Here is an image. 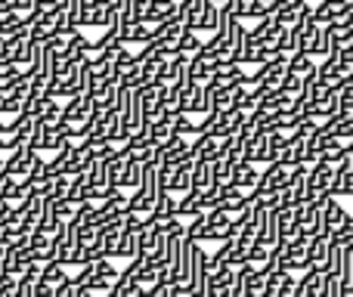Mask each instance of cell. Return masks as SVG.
I'll use <instances>...</instances> for the list:
<instances>
[{"mask_svg": "<svg viewBox=\"0 0 353 297\" xmlns=\"http://www.w3.org/2000/svg\"><path fill=\"white\" fill-rule=\"evenodd\" d=\"M199 214H205V207H201V189H189L186 195H176V217L183 223H189Z\"/></svg>", "mask_w": 353, "mask_h": 297, "instance_id": "8", "label": "cell"}, {"mask_svg": "<svg viewBox=\"0 0 353 297\" xmlns=\"http://www.w3.org/2000/svg\"><path fill=\"white\" fill-rule=\"evenodd\" d=\"M270 254H273V248H270V245L254 242V245H251V251H248V263H254V267H263V263L270 260Z\"/></svg>", "mask_w": 353, "mask_h": 297, "instance_id": "16", "label": "cell"}, {"mask_svg": "<svg viewBox=\"0 0 353 297\" xmlns=\"http://www.w3.org/2000/svg\"><path fill=\"white\" fill-rule=\"evenodd\" d=\"M232 186H239V189H245V192H254L257 189V183H261V170H257V164H251V161H239L236 164V170H232Z\"/></svg>", "mask_w": 353, "mask_h": 297, "instance_id": "7", "label": "cell"}, {"mask_svg": "<svg viewBox=\"0 0 353 297\" xmlns=\"http://www.w3.org/2000/svg\"><path fill=\"white\" fill-rule=\"evenodd\" d=\"M332 245H335V238L323 236V232L313 236L310 245H307V269H319V273H323L329 257H332Z\"/></svg>", "mask_w": 353, "mask_h": 297, "instance_id": "5", "label": "cell"}, {"mask_svg": "<svg viewBox=\"0 0 353 297\" xmlns=\"http://www.w3.org/2000/svg\"><path fill=\"white\" fill-rule=\"evenodd\" d=\"M140 183H143V161L130 152V155L124 158V164H121V189L124 192H134Z\"/></svg>", "mask_w": 353, "mask_h": 297, "instance_id": "10", "label": "cell"}, {"mask_svg": "<svg viewBox=\"0 0 353 297\" xmlns=\"http://www.w3.org/2000/svg\"><path fill=\"white\" fill-rule=\"evenodd\" d=\"M37 155H41V152H34L31 146H22V149L10 152V158H6V164H3V170H6L10 176H16V180H25V183H28L31 164H34Z\"/></svg>", "mask_w": 353, "mask_h": 297, "instance_id": "3", "label": "cell"}, {"mask_svg": "<svg viewBox=\"0 0 353 297\" xmlns=\"http://www.w3.org/2000/svg\"><path fill=\"white\" fill-rule=\"evenodd\" d=\"M316 68H319V62L313 59V56H307V53H292L288 56V72L301 74V78H307V81L316 78Z\"/></svg>", "mask_w": 353, "mask_h": 297, "instance_id": "13", "label": "cell"}, {"mask_svg": "<svg viewBox=\"0 0 353 297\" xmlns=\"http://www.w3.org/2000/svg\"><path fill=\"white\" fill-rule=\"evenodd\" d=\"M332 50H335V43H332L329 28H325V25H319V28L310 34V41H307V50H304V53L313 56V59H325Z\"/></svg>", "mask_w": 353, "mask_h": 297, "instance_id": "9", "label": "cell"}, {"mask_svg": "<svg viewBox=\"0 0 353 297\" xmlns=\"http://www.w3.org/2000/svg\"><path fill=\"white\" fill-rule=\"evenodd\" d=\"M248 205H251V192L232 186V183H223V186H220V207H223L226 214L236 217V214H242Z\"/></svg>", "mask_w": 353, "mask_h": 297, "instance_id": "6", "label": "cell"}, {"mask_svg": "<svg viewBox=\"0 0 353 297\" xmlns=\"http://www.w3.org/2000/svg\"><path fill=\"white\" fill-rule=\"evenodd\" d=\"M350 229H353V214L335 198V195H329V198L323 201V236L341 242Z\"/></svg>", "mask_w": 353, "mask_h": 297, "instance_id": "2", "label": "cell"}, {"mask_svg": "<svg viewBox=\"0 0 353 297\" xmlns=\"http://www.w3.org/2000/svg\"><path fill=\"white\" fill-rule=\"evenodd\" d=\"M6 176H10V174H6V170H0V186H3V183H6Z\"/></svg>", "mask_w": 353, "mask_h": 297, "instance_id": "17", "label": "cell"}, {"mask_svg": "<svg viewBox=\"0 0 353 297\" xmlns=\"http://www.w3.org/2000/svg\"><path fill=\"white\" fill-rule=\"evenodd\" d=\"M155 201H159V167H143V183L130 192L128 207L130 214H140V217H152Z\"/></svg>", "mask_w": 353, "mask_h": 297, "instance_id": "1", "label": "cell"}, {"mask_svg": "<svg viewBox=\"0 0 353 297\" xmlns=\"http://www.w3.org/2000/svg\"><path fill=\"white\" fill-rule=\"evenodd\" d=\"M217 28H220V3L205 0V6H201V12H199V22H195V31L211 37Z\"/></svg>", "mask_w": 353, "mask_h": 297, "instance_id": "11", "label": "cell"}, {"mask_svg": "<svg viewBox=\"0 0 353 297\" xmlns=\"http://www.w3.org/2000/svg\"><path fill=\"white\" fill-rule=\"evenodd\" d=\"M3 164H6V158H3V155H0V170H3Z\"/></svg>", "mask_w": 353, "mask_h": 297, "instance_id": "18", "label": "cell"}, {"mask_svg": "<svg viewBox=\"0 0 353 297\" xmlns=\"http://www.w3.org/2000/svg\"><path fill=\"white\" fill-rule=\"evenodd\" d=\"M319 291H323V273H319V269H307V273H301L294 297H319Z\"/></svg>", "mask_w": 353, "mask_h": 297, "instance_id": "12", "label": "cell"}, {"mask_svg": "<svg viewBox=\"0 0 353 297\" xmlns=\"http://www.w3.org/2000/svg\"><path fill=\"white\" fill-rule=\"evenodd\" d=\"M304 87H307V78H301V74H294V72H285V78H282V87H279V90L285 93V96L298 99L301 93H304Z\"/></svg>", "mask_w": 353, "mask_h": 297, "instance_id": "15", "label": "cell"}, {"mask_svg": "<svg viewBox=\"0 0 353 297\" xmlns=\"http://www.w3.org/2000/svg\"><path fill=\"white\" fill-rule=\"evenodd\" d=\"M298 226L307 238L323 232V201H307L298 207Z\"/></svg>", "mask_w": 353, "mask_h": 297, "instance_id": "4", "label": "cell"}, {"mask_svg": "<svg viewBox=\"0 0 353 297\" xmlns=\"http://www.w3.org/2000/svg\"><path fill=\"white\" fill-rule=\"evenodd\" d=\"M37 279H41V282H47V285H56V288H59L62 282H68V279H72V276H68V267H62V263L50 260L47 267L41 269V276H37Z\"/></svg>", "mask_w": 353, "mask_h": 297, "instance_id": "14", "label": "cell"}]
</instances>
